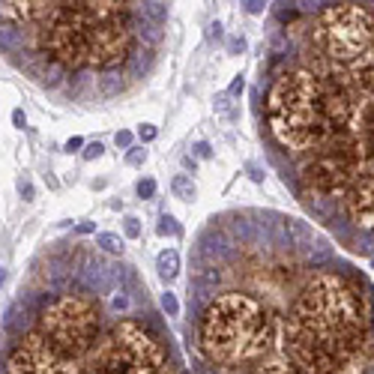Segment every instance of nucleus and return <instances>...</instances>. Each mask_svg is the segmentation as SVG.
<instances>
[{"label": "nucleus", "instance_id": "4", "mask_svg": "<svg viewBox=\"0 0 374 374\" xmlns=\"http://www.w3.org/2000/svg\"><path fill=\"white\" fill-rule=\"evenodd\" d=\"M99 326H102V317L93 300L78 296V293H63L42 306L36 332L63 359H78L96 347Z\"/></svg>", "mask_w": 374, "mask_h": 374}, {"label": "nucleus", "instance_id": "16", "mask_svg": "<svg viewBox=\"0 0 374 374\" xmlns=\"http://www.w3.org/2000/svg\"><path fill=\"white\" fill-rule=\"evenodd\" d=\"M123 231H126L129 239H138L141 237V221H138L135 216H126V219H123Z\"/></svg>", "mask_w": 374, "mask_h": 374}, {"label": "nucleus", "instance_id": "33", "mask_svg": "<svg viewBox=\"0 0 374 374\" xmlns=\"http://www.w3.org/2000/svg\"><path fill=\"white\" fill-rule=\"evenodd\" d=\"M371 267H374V260H371Z\"/></svg>", "mask_w": 374, "mask_h": 374}, {"label": "nucleus", "instance_id": "11", "mask_svg": "<svg viewBox=\"0 0 374 374\" xmlns=\"http://www.w3.org/2000/svg\"><path fill=\"white\" fill-rule=\"evenodd\" d=\"M96 246H102L108 255H123V239L117 234H108V231L96 234Z\"/></svg>", "mask_w": 374, "mask_h": 374}, {"label": "nucleus", "instance_id": "29", "mask_svg": "<svg viewBox=\"0 0 374 374\" xmlns=\"http://www.w3.org/2000/svg\"><path fill=\"white\" fill-rule=\"evenodd\" d=\"M111 306H114V311H129V300H126V296H114Z\"/></svg>", "mask_w": 374, "mask_h": 374}, {"label": "nucleus", "instance_id": "27", "mask_svg": "<svg viewBox=\"0 0 374 374\" xmlns=\"http://www.w3.org/2000/svg\"><path fill=\"white\" fill-rule=\"evenodd\" d=\"M195 153L201 156V159H213V147H210V144H207V141H201V144H198V147H195Z\"/></svg>", "mask_w": 374, "mask_h": 374}, {"label": "nucleus", "instance_id": "30", "mask_svg": "<svg viewBox=\"0 0 374 374\" xmlns=\"http://www.w3.org/2000/svg\"><path fill=\"white\" fill-rule=\"evenodd\" d=\"M210 39H221V24H219V21H213V24H210Z\"/></svg>", "mask_w": 374, "mask_h": 374}, {"label": "nucleus", "instance_id": "26", "mask_svg": "<svg viewBox=\"0 0 374 374\" xmlns=\"http://www.w3.org/2000/svg\"><path fill=\"white\" fill-rule=\"evenodd\" d=\"M81 147H84V138H78V135H72L66 141V153H78Z\"/></svg>", "mask_w": 374, "mask_h": 374}, {"label": "nucleus", "instance_id": "15", "mask_svg": "<svg viewBox=\"0 0 374 374\" xmlns=\"http://www.w3.org/2000/svg\"><path fill=\"white\" fill-rule=\"evenodd\" d=\"M228 99H231V96H228V93H225V96H219V99H216V111H219L221 117L234 120V117H237V111H234V105L228 102Z\"/></svg>", "mask_w": 374, "mask_h": 374}, {"label": "nucleus", "instance_id": "21", "mask_svg": "<svg viewBox=\"0 0 374 374\" xmlns=\"http://www.w3.org/2000/svg\"><path fill=\"white\" fill-rule=\"evenodd\" d=\"M228 51L231 54L246 51V39H242V36H231V39H228Z\"/></svg>", "mask_w": 374, "mask_h": 374}, {"label": "nucleus", "instance_id": "7", "mask_svg": "<svg viewBox=\"0 0 374 374\" xmlns=\"http://www.w3.org/2000/svg\"><path fill=\"white\" fill-rule=\"evenodd\" d=\"M111 339H114V344L135 362L138 368H144L147 374L165 371L168 347H165L162 335L156 332L153 326H147L141 321H123L111 332Z\"/></svg>", "mask_w": 374, "mask_h": 374}, {"label": "nucleus", "instance_id": "18", "mask_svg": "<svg viewBox=\"0 0 374 374\" xmlns=\"http://www.w3.org/2000/svg\"><path fill=\"white\" fill-rule=\"evenodd\" d=\"M156 135H159V129H156L153 123H141V126H138V138H141L144 144H150V141H156Z\"/></svg>", "mask_w": 374, "mask_h": 374}, {"label": "nucleus", "instance_id": "6", "mask_svg": "<svg viewBox=\"0 0 374 374\" xmlns=\"http://www.w3.org/2000/svg\"><path fill=\"white\" fill-rule=\"evenodd\" d=\"M362 156H365V150L357 141L332 147L306 168V183L323 198H344L357 186L359 171H362Z\"/></svg>", "mask_w": 374, "mask_h": 374}, {"label": "nucleus", "instance_id": "3", "mask_svg": "<svg viewBox=\"0 0 374 374\" xmlns=\"http://www.w3.org/2000/svg\"><path fill=\"white\" fill-rule=\"evenodd\" d=\"M267 308L249 293H225L207 308L198 329V344L213 365L242 362L249 344L255 339Z\"/></svg>", "mask_w": 374, "mask_h": 374}, {"label": "nucleus", "instance_id": "10", "mask_svg": "<svg viewBox=\"0 0 374 374\" xmlns=\"http://www.w3.org/2000/svg\"><path fill=\"white\" fill-rule=\"evenodd\" d=\"M171 192H174V198H180V201H195V198H198V186H195V180H192L189 174H177V177L171 180Z\"/></svg>", "mask_w": 374, "mask_h": 374}, {"label": "nucleus", "instance_id": "19", "mask_svg": "<svg viewBox=\"0 0 374 374\" xmlns=\"http://www.w3.org/2000/svg\"><path fill=\"white\" fill-rule=\"evenodd\" d=\"M255 374H300L293 365H264V368H257Z\"/></svg>", "mask_w": 374, "mask_h": 374}, {"label": "nucleus", "instance_id": "17", "mask_svg": "<svg viewBox=\"0 0 374 374\" xmlns=\"http://www.w3.org/2000/svg\"><path fill=\"white\" fill-rule=\"evenodd\" d=\"M102 153H105V147L99 144V141H90V144H84V150H81L84 162H93V159H99Z\"/></svg>", "mask_w": 374, "mask_h": 374}, {"label": "nucleus", "instance_id": "24", "mask_svg": "<svg viewBox=\"0 0 374 374\" xmlns=\"http://www.w3.org/2000/svg\"><path fill=\"white\" fill-rule=\"evenodd\" d=\"M18 192L24 195V201H33L36 198V192H33V186L27 183V180H18Z\"/></svg>", "mask_w": 374, "mask_h": 374}, {"label": "nucleus", "instance_id": "14", "mask_svg": "<svg viewBox=\"0 0 374 374\" xmlns=\"http://www.w3.org/2000/svg\"><path fill=\"white\" fill-rule=\"evenodd\" d=\"M162 311H165L168 317H177V314H180V303H177V296H174L171 290L162 293Z\"/></svg>", "mask_w": 374, "mask_h": 374}, {"label": "nucleus", "instance_id": "9", "mask_svg": "<svg viewBox=\"0 0 374 374\" xmlns=\"http://www.w3.org/2000/svg\"><path fill=\"white\" fill-rule=\"evenodd\" d=\"M156 270H159V278L171 285L174 278H177V272H180V255L174 252V249H165V252H159L156 257Z\"/></svg>", "mask_w": 374, "mask_h": 374}, {"label": "nucleus", "instance_id": "32", "mask_svg": "<svg viewBox=\"0 0 374 374\" xmlns=\"http://www.w3.org/2000/svg\"><path fill=\"white\" fill-rule=\"evenodd\" d=\"M156 374H174V371H168V368H165V371H156Z\"/></svg>", "mask_w": 374, "mask_h": 374}, {"label": "nucleus", "instance_id": "5", "mask_svg": "<svg viewBox=\"0 0 374 374\" xmlns=\"http://www.w3.org/2000/svg\"><path fill=\"white\" fill-rule=\"evenodd\" d=\"M314 42L321 45L326 60L353 63L374 45V12L357 3L326 6L317 18Z\"/></svg>", "mask_w": 374, "mask_h": 374}, {"label": "nucleus", "instance_id": "28", "mask_svg": "<svg viewBox=\"0 0 374 374\" xmlns=\"http://www.w3.org/2000/svg\"><path fill=\"white\" fill-rule=\"evenodd\" d=\"M75 231H78V234H96V221H78V228H75Z\"/></svg>", "mask_w": 374, "mask_h": 374}, {"label": "nucleus", "instance_id": "8", "mask_svg": "<svg viewBox=\"0 0 374 374\" xmlns=\"http://www.w3.org/2000/svg\"><path fill=\"white\" fill-rule=\"evenodd\" d=\"M347 216L362 231H374V171L362 174L347 195Z\"/></svg>", "mask_w": 374, "mask_h": 374}, {"label": "nucleus", "instance_id": "25", "mask_svg": "<svg viewBox=\"0 0 374 374\" xmlns=\"http://www.w3.org/2000/svg\"><path fill=\"white\" fill-rule=\"evenodd\" d=\"M12 126H15V129H24V126H27V114H24L21 108L12 111Z\"/></svg>", "mask_w": 374, "mask_h": 374}, {"label": "nucleus", "instance_id": "22", "mask_svg": "<svg viewBox=\"0 0 374 374\" xmlns=\"http://www.w3.org/2000/svg\"><path fill=\"white\" fill-rule=\"evenodd\" d=\"M114 141H117V147H123V150H129V147H132V132H129V129H120Z\"/></svg>", "mask_w": 374, "mask_h": 374}, {"label": "nucleus", "instance_id": "13", "mask_svg": "<svg viewBox=\"0 0 374 374\" xmlns=\"http://www.w3.org/2000/svg\"><path fill=\"white\" fill-rule=\"evenodd\" d=\"M144 162H147V150H144V147H135V144H132V147L126 150V165H132V168H141Z\"/></svg>", "mask_w": 374, "mask_h": 374}, {"label": "nucleus", "instance_id": "1", "mask_svg": "<svg viewBox=\"0 0 374 374\" xmlns=\"http://www.w3.org/2000/svg\"><path fill=\"white\" fill-rule=\"evenodd\" d=\"M285 344L300 374L368 371L374 365V329L357 282L339 270L311 275L288 314Z\"/></svg>", "mask_w": 374, "mask_h": 374}, {"label": "nucleus", "instance_id": "2", "mask_svg": "<svg viewBox=\"0 0 374 374\" xmlns=\"http://www.w3.org/2000/svg\"><path fill=\"white\" fill-rule=\"evenodd\" d=\"M267 120L285 150H311L329 135L323 117V87L308 69H288L270 87Z\"/></svg>", "mask_w": 374, "mask_h": 374}, {"label": "nucleus", "instance_id": "20", "mask_svg": "<svg viewBox=\"0 0 374 374\" xmlns=\"http://www.w3.org/2000/svg\"><path fill=\"white\" fill-rule=\"evenodd\" d=\"M138 195H141L144 201H147V198H153V195H156V180H150V177H147V180H141V183H138Z\"/></svg>", "mask_w": 374, "mask_h": 374}, {"label": "nucleus", "instance_id": "23", "mask_svg": "<svg viewBox=\"0 0 374 374\" xmlns=\"http://www.w3.org/2000/svg\"><path fill=\"white\" fill-rule=\"evenodd\" d=\"M242 90H246V78H242V75H237V78L231 81V87H228V96H239Z\"/></svg>", "mask_w": 374, "mask_h": 374}, {"label": "nucleus", "instance_id": "31", "mask_svg": "<svg viewBox=\"0 0 374 374\" xmlns=\"http://www.w3.org/2000/svg\"><path fill=\"white\" fill-rule=\"evenodd\" d=\"M246 9H249L252 15H257V12H264V3H246Z\"/></svg>", "mask_w": 374, "mask_h": 374}, {"label": "nucleus", "instance_id": "12", "mask_svg": "<svg viewBox=\"0 0 374 374\" xmlns=\"http://www.w3.org/2000/svg\"><path fill=\"white\" fill-rule=\"evenodd\" d=\"M156 231H159V237H180V225H177L174 216H162Z\"/></svg>", "mask_w": 374, "mask_h": 374}]
</instances>
